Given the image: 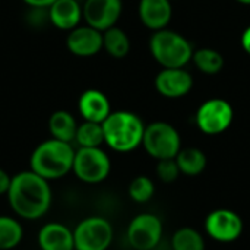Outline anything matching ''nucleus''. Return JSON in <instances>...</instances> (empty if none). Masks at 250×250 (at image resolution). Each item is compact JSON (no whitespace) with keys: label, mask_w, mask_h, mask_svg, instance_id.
<instances>
[{"label":"nucleus","mask_w":250,"mask_h":250,"mask_svg":"<svg viewBox=\"0 0 250 250\" xmlns=\"http://www.w3.org/2000/svg\"><path fill=\"white\" fill-rule=\"evenodd\" d=\"M7 198L15 214L25 220L41 218L51 205V190L47 180L32 170L12 177Z\"/></svg>","instance_id":"f257e3e1"},{"label":"nucleus","mask_w":250,"mask_h":250,"mask_svg":"<svg viewBox=\"0 0 250 250\" xmlns=\"http://www.w3.org/2000/svg\"><path fill=\"white\" fill-rule=\"evenodd\" d=\"M75 160V149L69 142L59 139H48L40 144L29 160L31 170L45 180L60 179L66 176Z\"/></svg>","instance_id":"f03ea898"},{"label":"nucleus","mask_w":250,"mask_h":250,"mask_svg":"<svg viewBox=\"0 0 250 250\" xmlns=\"http://www.w3.org/2000/svg\"><path fill=\"white\" fill-rule=\"evenodd\" d=\"M104 142L117 152H130L142 145L145 126L130 111H114L103 122Z\"/></svg>","instance_id":"7ed1b4c3"},{"label":"nucleus","mask_w":250,"mask_h":250,"mask_svg":"<svg viewBox=\"0 0 250 250\" xmlns=\"http://www.w3.org/2000/svg\"><path fill=\"white\" fill-rule=\"evenodd\" d=\"M149 48L164 69L183 67L193 57L192 44L183 35L168 29L157 31L149 41Z\"/></svg>","instance_id":"20e7f679"},{"label":"nucleus","mask_w":250,"mask_h":250,"mask_svg":"<svg viewBox=\"0 0 250 250\" xmlns=\"http://www.w3.org/2000/svg\"><path fill=\"white\" fill-rule=\"evenodd\" d=\"M142 145L155 160L176 158L180 152L182 141L179 132L166 122H155L145 127Z\"/></svg>","instance_id":"39448f33"},{"label":"nucleus","mask_w":250,"mask_h":250,"mask_svg":"<svg viewBox=\"0 0 250 250\" xmlns=\"http://www.w3.org/2000/svg\"><path fill=\"white\" fill-rule=\"evenodd\" d=\"M72 170L79 180L94 185L107 179L111 170V163L108 155L100 146L79 148L75 151Z\"/></svg>","instance_id":"423d86ee"},{"label":"nucleus","mask_w":250,"mask_h":250,"mask_svg":"<svg viewBox=\"0 0 250 250\" xmlns=\"http://www.w3.org/2000/svg\"><path fill=\"white\" fill-rule=\"evenodd\" d=\"M76 250H107L113 242V227L101 217H89L73 231Z\"/></svg>","instance_id":"0eeeda50"},{"label":"nucleus","mask_w":250,"mask_h":250,"mask_svg":"<svg viewBox=\"0 0 250 250\" xmlns=\"http://www.w3.org/2000/svg\"><path fill=\"white\" fill-rule=\"evenodd\" d=\"M234 117L233 107L229 101L212 98L201 104L196 111V125L207 135H220L226 132Z\"/></svg>","instance_id":"6e6552de"},{"label":"nucleus","mask_w":250,"mask_h":250,"mask_svg":"<svg viewBox=\"0 0 250 250\" xmlns=\"http://www.w3.org/2000/svg\"><path fill=\"white\" fill-rule=\"evenodd\" d=\"M161 237L163 223L154 214H139L127 227V242L135 250L155 249Z\"/></svg>","instance_id":"1a4fd4ad"},{"label":"nucleus","mask_w":250,"mask_h":250,"mask_svg":"<svg viewBox=\"0 0 250 250\" xmlns=\"http://www.w3.org/2000/svg\"><path fill=\"white\" fill-rule=\"evenodd\" d=\"M205 231L220 243H231L242 236L243 221L234 211L215 209L205 220Z\"/></svg>","instance_id":"9d476101"},{"label":"nucleus","mask_w":250,"mask_h":250,"mask_svg":"<svg viewBox=\"0 0 250 250\" xmlns=\"http://www.w3.org/2000/svg\"><path fill=\"white\" fill-rule=\"evenodd\" d=\"M86 25L104 32L114 26L122 15V0H86L82 7Z\"/></svg>","instance_id":"9b49d317"},{"label":"nucleus","mask_w":250,"mask_h":250,"mask_svg":"<svg viewBox=\"0 0 250 250\" xmlns=\"http://www.w3.org/2000/svg\"><path fill=\"white\" fill-rule=\"evenodd\" d=\"M193 86L192 75L183 67L163 69L155 78L157 91L167 98H180L186 95Z\"/></svg>","instance_id":"f8f14e48"},{"label":"nucleus","mask_w":250,"mask_h":250,"mask_svg":"<svg viewBox=\"0 0 250 250\" xmlns=\"http://www.w3.org/2000/svg\"><path fill=\"white\" fill-rule=\"evenodd\" d=\"M67 50L79 57H89L103 48V32L89 26H76L72 29L66 40Z\"/></svg>","instance_id":"ddd939ff"},{"label":"nucleus","mask_w":250,"mask_h":250,"mask_svg":"<svg viewBox=\"0 0 250 250\" xmlns=\"http://www.w3.org/2000/svg\"><path fill=\"white\" fill-rule=\"evenodd\" d=\"M78 107L83 120L94 123H103L111 113L108 98L98 89H88L82 92L78 101Z\"/></svg>","instance_id":"4468645a"},{"label":"nucleus","mask_w":250,"mask_h":250,"mask_svg":"<svg viewBox=\"0 0 250 250\" xmlns=\"http://www.w3.org/2000/svg\"><path fill=\"white\" fill-rule=\"evenodd\" d=\"M48 21L59 29L72 31L79 26L82 15V7L76 0H56L48 7Z\"/></svg>","instance_id":"2eb2a0df"},{"label":"nucleus","mask_w":250,"mask_h":250,"mask_svg":"<svg viewBox=\"0 0 250 250\" xmlns=\"http://www.w3.org/2000/svg\"><path fill=\"white\" fill-rule=\"evenodd\" d=\"M171 3L170 0H141L139 18L149 29H164L171 19Z\"/></svg>","instance_id":"dca6fc26"},{"label":"nucleus","mask_w":250,"mask_h":250,"mask_svg":"<svg viewBox=\"0 0 250 250\" xmlns=\"http://www.w3.org/2000/svg\"><path fill=\"white\" fill-rule=\"evenodd\" d=\"M38 243L41 250H73V233L63 224L50 223L38 233Z\"/></svg>","instance_id":"f3484780"},{"label":"nucleus","mask_w":250,"mask_h":250,"mask_svg":"<svg viewBox=\"0 0 250 250\" xmlns=\"http://www.w3.org/2000/svg\"><path fill=\"white\" fill-rule=\"evenodd\" d=\"M48 129L54 139L63 141V142H72L75 141L78 125L75 117L64 110H57L50 116L48 120Z\"/></svg>","instance_id":"a211bd4d"},{"label":"nucleus","mask_w":250,"mask_h":250,"mask_svg":"<svg viewBox=\"0 0 250 250\" xmlns=\"http://www.w3.org/2000/svg\"><path fill=\"white\" fill-rule=\"evenodd\" d=\"M176 163L182 174L198 176L207 167V155L198 148H185L176 155Z\"/></svg>","instance_id":"6ab92c4d"},{"label":"nucleus","mask_w":250,"mask_h":250,"mask_svg":"<svg viewBox=\"0 0 250 250\" xmlns=\"http://www.w3.org/2000/svg\"><path fill=\"white\" fill-rule=\"evenodd\" d=\"M103 48L114 59H123L130 50L129 37L123 29L111 26L103 32Z\"/></svg>","instance_id":"aec40b11"},{"label":"nucleus","mask_w":250,"mask_h":250,"mask_svg":"<svg viewBox=\"0 0 250 250\" xmlns=\"http://www.w3.org/2000/svg\"><path fill=\"white\" fill-rule=\"evenodd\" d=\"M75 141L79 144L81 148H98L104 142L103 123L85 120L81 126H78Z\"/></svg>","instance_id":"412c9836"},{"label":"nucleus","mask_w":250,"mask_h":250,"mask_svg":"<svg viewBox=\"0 0 250 250\" xmlns=\"http://www.w3.org/2000/svg\"><path fill=\"white\" fill-rule=\"evenodd\" d=\"M173 250H205V242L199 231L190 227L179 229L171 237Z\"/></svg>","instance_id":"4be33fe9"},{"label":"nucleus","mask_w":250,"mask_h":250,"mask_svg":"<svg viewBox=\"0 0 250 250\" xmlns=\"http://www.w3.org/2000/svg\"><path fill=\"white\" fill-rule=\"evenodd\" d=\"M21 224L10 217H0V250L13 249L22 240Z\"/></svg>","instance_id":"5701e85b"},{"label":"nucleus","mask_w":250,"mask_h":250,"mask_svg":"<svg viewBox=\"0 0 250 250\" xmlns=\"http://www.w3.org/2000/svg\"><path fill=\"white\" fill-rule=\"evenodd\" d=\"M192 59H193L196 67L207 75H215L224 66L223 56L212 48H201L193 53Z\"/></svg>","instance_id":"b1692460"},{"label":"nucleus","mask_w":250,"mask_h":250,"mask_svg":"<svg viewBox=\"0 0 250 250\" xmlns=\"http://www.w3.org/2000/svg\"><path fill=\"white\" fill-rule=\"evenodd\" d=\"M154 192H155L154 182L146 176H138L129 185V196L139 204L148 202L154 196Z\"/></svg>","instance_id":"393cba45"},{"label":"nucleus","mask_w":250,"mask_h":250,"mask_svg":"<svg viewBox=\"0 0 250 250\" xmlns=\"http://www.w3.org/2000/svg\"><path fill=\"white\" fill-rule=\"evenodd\" d=\"M157 176L163 183H173L180 176V168L176 163V158L158 160L157 164Z\"/></svg>","instance_id":"a878e982"},{"label":"nucleus","mask_w":250,"mask_h":250,"mask_svg":"<svg viewBox=\"0 0 250 250\" xmlns=\"http://www.w3.org/2000/svg\"><path fill=\"white\" fill-rule=\"evenodd\" d=\"M32 9H48L56 0H22Z\"/></svg>","instance_id":"bb28decb"},{"label":"nucleus","mask_w":250,"mask_h":250,"mask_svg":"<svg viewBox=\"0 0 250 250\" xmlns=\"http://www.w3.org/2000/svg\"><path fill=\"white\" fill-rule=\"evenodd\" d=\"M10 182H12V179L9 177V174L0 168V195L7 193V190L10 188Z\"/></svg>","instance_id":"cd10ccee"},{"label":"nucleus","mask_w":250,"mask_h":250,"mask_svg":"<svg viewBox=\"0 0 250 250\" xmlns=\"http://www.w3.org/2000/svg\"><path fill=\"white\" fill-rule=\"evenodd\" d=\"M242 47L245 48V51L250 54V26L245 29L243 35H242Z\"/></svg>","instance_id":"c85d7f7f"},{"label":"nucleus","mask_w":250,"mask_h":250,"mask_svg":"<svg viewBox=\"0 0 250 250\" xmlns=\"http://www.w3.org/2000/svg\"><path fill=\"white\" fill-rule=\"evenodd\" d=\"M236 1H239L242 4H250V0H236Z\"/></svg>","instance_id":"c756f323"}]
</instances>
